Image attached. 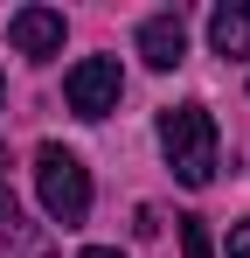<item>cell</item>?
I'll use <instances>...</instances> for the list:
<instances>
[{"instance_id":"cell-7","label":"cell","mask_w":250,"mask_h":258,"mask_svg":"<svg viewBox=\"0 0 250 258\" xmlns=\"http://www.w3.org/2000/svg\"><path fill=\"white\" fill-rule=\"evenodd\" d=\"M0 237H7V244H14L21 258H42V237L28 230V216H21V203H14L7 188H0Z\"/></svg>"},{"instance_id":"cell-3","label":"cell","mask_w":250,"mask_h":258,"mask_svg":"<svg viewBox=\"0 0 250 258\" xmlns=\"http://www.w3.org/2000/svg\"><path fill=\"white\" fill-rule=\"evenodd\" d=\"M118 91H125L118 56H83L77 70L63 77V98H70L77 119H111V112H118Z\"/></svg>"},{"instance_id":"cell-2","label":"cell","mask_w":250,"mask_h":258,"mask_svg":"<svg viewBox=\"0 0 250 258\" xmlns=\"http://www.w3.org/2000/svg\"><path fill=\"white\" fill-rule=\"evenodd\" d=\"M35 196L42 210H49V223H63V230H77L83 216H90V168H83L70 147H35Z\"/></svg>"},{"instance_id":"cell-10","label":"cell","mask_w":250,"mask_h":258,"mask_svg":"<svg viewBox=\"0 0 250 258\" xmlns=\"http://www.w3.org/2000/svg\"><path fill=\"white\" fill-rule=\"evenodd\" d=\"M83 258H118V251H104V244H90V251H83Z\"/></svg>"},{"instance_id":"cell-6","label":"cell","mask_w":250,"mask_h":258,"mask_svg":"<svg viewBox=\"0 0 250 258\" xmlns=\"http://www.w3.org/2000/svg\"><path fill=\"white\" fill-rule=\"evenodd\" d=\"M208 49L215 56H250V0H222L215 14H208Z\"/></svg>"},{"instance_id":"cell-5","label":"cell","mask_w":250,"mask_h":258,"mask_svg":"<svg viewBox=\"0 0 250 258\" xmlns=\"http://www.w3.org/2000/svg\"><path fill=\"white\" fill-rule=\"evenodd\" d=\"M139 56H146L153 70H174V63L188 56V21H181V14H146V21H139Z\"/></svg>"},{"instance_id":"cell-1","label":"cell","mask_w":250,"mask_h":258,"mask_svg":"<svg viewBox=\"0 0 250 258\" xmlns=\"http://www.w3.org/2000/svg\"><path fill=\"white\" fill-rule=\"evenodd\" d=\"M160 147H167L174 181H188V188H208L215 168H222V147H215V119H208V105H167V112H160Z\"/></svg>"},{"instance_id":"cell-9","label":"cell","mask_w":250,"mask_h":258,"mask_svg":"<svg viewBox=\"0 0 250 258\" xmlns=\"http://www.w3.org/2000/svg\"><path fill=\"white\" fill-rule=\"evenodd\" d=\"M222 251H229V258H250V216L229 230V237H222Z\"/></svg>"},{"instance_id":"cell-4","label":"cell","mask_w":250,"mask_h":258,"mask_svg":"<svg viewBox=\"0 0 250 258\" xmlns=\"http://www.w3.org/2000/svg\"><path fill=\"white\" fill-rule=\"evenodd\" d=\"M7 42L21 49L28 63H49V56L63 49V14H56V7H21V14H7Z\"/></svg>"},{"instance_id":"cell-8","label":"cell","mask_w":250,"mask_h":258,"mask_svg":"<svg viewBox=\"0 0 250 258\" xmlns=\"http://www.w3.org/2000/svg\"><path fill=\"white\" fill-rule=\"evenodd\" d=\"M181 258H215V244H208V223H202V216H181Z\"/></svg>"},{"instance_id":"cell-11","label":"cell","mask_w":250,"mask_h":258,"mask_svg":"<svg viewBox=\"0 0 250 258\" xmlns=\"http://www.w3.org/2000/svg\"><path fill=\"white\" fill-rule=\"evenodd\" d=\"M0 98H7V77H0Z\"/></svg>"}]
</instances>
